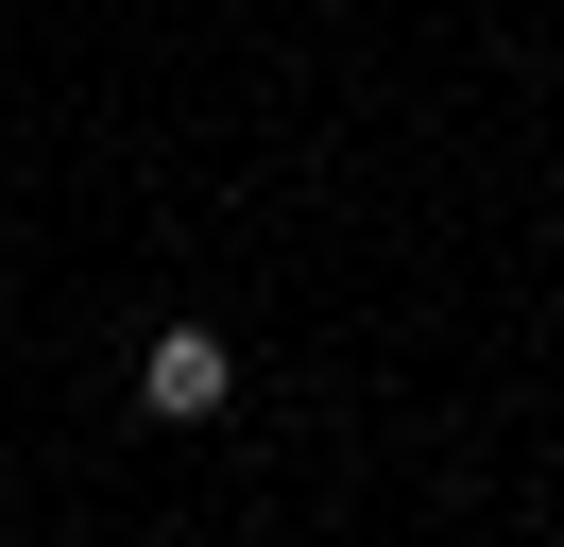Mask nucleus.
Wrapping results in <instances>:
<instances>
[{
  "mask_svg": "<svg viewBox=\"0 0 564 547\" xmlns=\"http://www.w3.org/2000/svg\"><path fill=\"white\" fill-rule=\"evenodd\" d=\"M138 410H154V428H206V410H223V342H206V325H172V342L138 360Z\"/></svg>",
  "mask_w": 564,
  "mask_h": 547,
  "instance_id": "f257e3e1",
  "label": "nucleus"
}]
</instances>
